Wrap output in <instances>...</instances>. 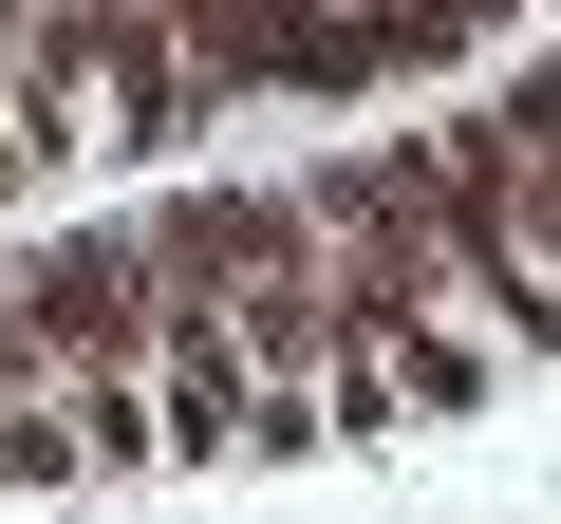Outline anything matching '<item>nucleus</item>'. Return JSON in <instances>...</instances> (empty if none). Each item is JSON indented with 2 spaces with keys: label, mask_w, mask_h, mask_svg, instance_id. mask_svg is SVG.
Segmentation results:
<instances>
[{
  "label": "nucleus",
  "mask_w": 561,
  "mask_h": 524,
  "mask_svg": "<svg viewBox=\"0 0 561 524\" xmlns=\"http://www.w3.org/2000/svg\"><path fill=\"white\" fill-rule=\"evenodd\" d=\"M20 300H38V338H57V375H113V356H150V243L131 225H57L38 262H20Z\"/></svg>",
  "instance_id": "f257e3e1"
},
{
  "label": "nucleus",
  "mask_w": 561,
  "mask_h": 524,
  "mask_svg": "<svg viewBox=\"0 0 561 524\" xmlns=\"http://www.w3.org/2000/svg\"><path fill=\"white\" fill-rule=\"evenodd\" d=\"M131 243H150V282H206L225 300V282H262V262H319V206L300 187H169Z\"/></svg>",
  "instance_id": "f03ea898"
},
{
  "label": "nucleus",
  "mask_w": 561,
  "mask_h": 524,
  "mask_svg": "<svg viewBox=\"0 0 561 524\" xmlns=\"http://www.w3.org/2000/svg\"><path fill=\"white\" fill-rule=\"evenodd\" d=\"M57 431H76V487H131V468H169V431H150V375L113 356V375H57Z\"/></svg>",
  "instance_id": "7ed1b4c3"
}]
</instances>
